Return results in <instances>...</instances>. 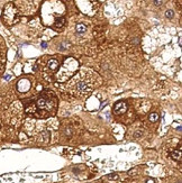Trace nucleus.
<instances>
[{"instance_id":"nucleus-6","label":"nucleus","mask_w":182,"mask_h":183,"mask_svg":"<svg viewBox=\"0 0 182 183\" xmlns=\"http://www.w3.org/2000/svg\"><path fill=\"white\" fill-rule=\"evenodd\" d=\"M126 110H127V104H126L125 102H123V101L117 102V103L114 106V111H115V113H117V115L126 112Z\"/></svg>"},{"instance_id":"nucleus-7","label":"nucleus","mask_w":182,"mask_h":183,"mask_svg":"<svg viewBox=\"0 0 182 183\" xmlns=\"http://www.w3.org/2000/svg\"><path fill=\"white\" fill-rule=\"evenodd\" d=\"M75 29H76V32H78L79 34H83V33H85V30H87V27H85L84 24L80 23V24H78V25L75 26Z\"/></svg>"},{"instance_id":"nucleus-8","label":"nucleus","mask_w":182,"mask_h":183,"mask_svg":"<svg viewBox=\"0 0 182 183\" xmlns=\"http://www.w3.org/2000/svg\"><path fill=\"white\" fill-rule=\"evenodd\" d=\"M148 119H150V121H152V122L156 121V120L159 119V113H156V112H152V113L150 115V117H148Z\"/></svg>"},{"instance_id":"nucleus-4","label":"nucleus","mask_w":182,"mask_h":183,"mask_svg":"<svg viewBox=\"0 0 182 183\" xmlns=\"http://www.w3.org/2000/svg\"><path fill=\"white\" fill-rule=\"evenodd\" d=\"M78 68H79V63H78L76 60L72 59V57L66 59L64 61V63H63L62 68H60L58 72L56 73V75H55L56 80L60 81V82L66 81V80L69 79V78L71 77L76 70H78Z\"/></svg>"},{"instance_id":"nucleus-12","label":"nucleus","mask_w":182,"mask_h":183,"mask_svg":"<svg viewBox=\"0 0 182 183\" xmlns=\"http://www.w3.org/2000/svg\"><path fill=\"white\" fill-rule=\"evenodd\" d=\"M178 183H181V182H180V181H179V182H178Z\"/></svg>"},{"instance_id":"nucleus-9","label":"nucleus","mask_w":182,"mask_h":183,"mask_svg":"<svg viewBox=\"0 0 182 183\" xmlns=\"http://www.w3.org/2000/svg\"><path fill=\"white\" fill-rule=\"evenodd\" d=\"M172 157L175 158V160H177V158H178V160H180V157H181V152H180V151L179 152H173V153H172Z\"/></svg>"},{"instance_id":"nucleus-3","label":"nucleus","mask_w":182,"mask_h":183,"mask_svg":"<svg viewBox=\"0 0 182 183\" xmlns=\"http://www.w3.org/2000/svg\"><path fill=\"white\" fill-rule=\"evenodd\" d=\"M40 63H42L40 71L44 79H46L47 81H52V77H54L57 69H60V61L57 60V57L45 56L42 59Z\"/></svg>"},{"instance_id":"nucleus-1","label":"nucleus","mask_w":182,"mask_h":183,"mask_svg":"<svg viewBox=\"0 0 182 183\" xmlns=\"http://www.w3.org/2000/svg\"><path fill=\"white\" fill-rule=\"evenodd\" d=\"M99 82L100 80L98 73L91 69L83 68L71 78V80L65 84L64 89L73 97L83 99L91 94Z\"/></svg>"},{"instance_id":"nucleus-11","label":"nucleus","mask_w":182,"mask_h":183,"mask_svg":"<svg viewBox=\"0 0 182 183\" xmlns=\"http://www.w3.org/2000/svg\"><path fill=\"white\" fill-rule=\"evenodd\" d=\"M154 3H155L156 6H161L162 3H163V1H154Z\"/></svg>"},{"instance_id":"nucleus-5","label":"nucleus","mask_w":182,"mask_h":183,"mask_svg":"<svg viewBox=\"0 0 182 183\" xmlns=\"http://www.w3.org/2000/svg\"><path fill=\"white\" fill-rule=\"evenodd\" d=\"M19 19V14H18V10L12 3H9L6 6L3 11V20L6 21V24L8 25H13L16 24Z\"/></svg>"},{"instance_id":"nucleus-10","label":"nucleus","mask_w":182,"mask_h":183,"mask_svg":"<svg viewBox=\"0 0 182 183\" xmlns=\"http://www.w3.org/2000/svg\"><path fill=\"white\" fill-rule=\"evenodd\" d=\"M165 16L168 17V18H172V17L174 16V12H173V10H168V11L165 12Z\"/></svg>"},{"instance_id":"nucleus-2","label":"nucleus","mask_w":182,"mask_h":183,"mask_svg":"<svg viewBox=\"0 0 182 183\" xmlns=\"http://www.w3.org/2000/svg\"><path fill=\"white\" fill-rule=\"evenodd\" d=\"M57 108V100L53 92H44L34 101L31 107L27 108V112L39 118L53 116Z\"/></svg>"}]
</instances>
